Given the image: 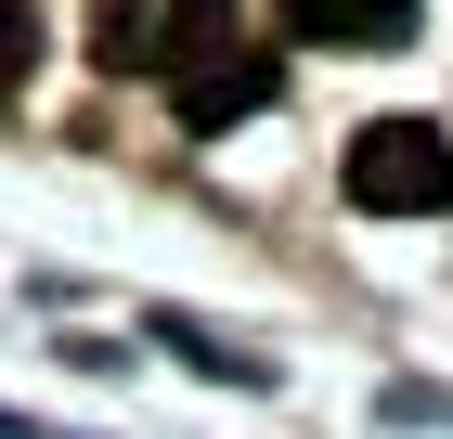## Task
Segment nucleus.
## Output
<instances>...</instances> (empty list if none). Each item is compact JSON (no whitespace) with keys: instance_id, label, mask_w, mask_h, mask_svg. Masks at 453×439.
Here are the masks:
<instances>
[{"instance_id":"nucleus-4","label":"nucleus","mask_w":453,"mask_h":439,"mask_svg":"<svg viewBox=\"0 0 453 439\" xmlns=\"http://www.w3.org/2000/svg\"><path fill=\"white\" fill-rule=\"evenodd\" d=\"M285 39H324V52H402L415 39V0H273Z\"/></svg>"},{"instance_id":"nucleus-2","label":"nucleus","mask_w":453,"mask_h":439,"mask_svg":"<svg viewBox=\"0 0 453 439\" xmlns=\"http://www.w3.org/2000/svg\"><path fill=\"white\" fill-rule=\"evenodd\" d=\"M349 207H376V220H441V207H453L441 117H376V130L349 142Z\"/></svg>"},{"instance_id":"nucleus-3","label":"nucleus","mask_w":453,"mask_h":439,"mask_svg":"<svg viewBox=\"0 0 453 439\" xmlns=\"http://www.w3.org/2000/svg\"><path fill=\"white\" fill-rule=\"evenodd\" d=\"M285 91V65H273V39H220V52H195V65H181L169 78V117H181V130H195V142H220V130H234V117H259V103H273Z\"/></svg>"},{"instance_id":"nucleus-5","label":"nucleus","mask_w":453,"mask_h":439,"mask_svg":"<svg viewBox=\"0 0 453 439\" xmlns=\"http://www.w3.org/2000/svg\"><path fill=\"white\" fill-rule=\"evenodd\" d=\"M39 0H0V91H27V65H39Z\"/></svg>"},{"instance_id":"nucleus-1","label":"nucleus","mask_w":453,"mask_h":439,"mask_svg":"<svg viewBox=\"0 0 453 439\" xmlns=\"http://www.w3.org/2000/svg\"><path fill=\"white\" fill-rule=\"evenodd\" d=\"M234 39V0H91V65L104 78H181Z\"/></svg>"}]
</instances>
